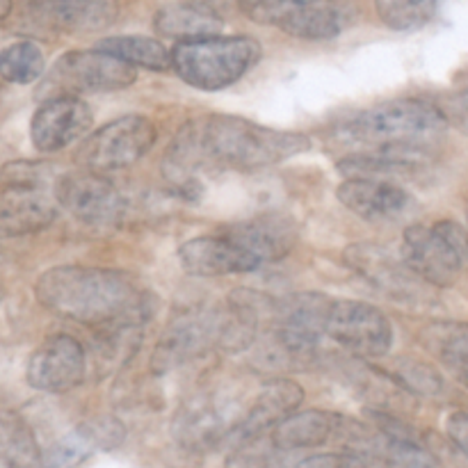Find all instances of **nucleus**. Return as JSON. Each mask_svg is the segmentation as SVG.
I'll use <instances>...</instances> for the list:
<instances>
[{
  "instance_id": "473e14b6",
  "label": "nucleus",
  "mask_w": 468,
  "mask_h": 468,
  "mask_svg": "<svg viewBox=\"0 0 468 468\" xmlns=\"http://www.w3.org/2000/svg\"><path fill=\"white\" fill-rule=\"evenodd\" d=\"M48 178V169L41 163L30 160H14L0 167V187H14V190H44Z\"/></svg>"
},
{
  "instance_id": "9d476101",
  "label": "nucleus",
  "mask_w": 468,
  "mask_h": 468,
  "mask_svg": "<svg viewBox=\"0 0 468 468\" xmlns=\"http://www.w3.org/2000/svg\"><path fill=\"white\" fill-rule=\"evenodd\" d=\"M208 350H218V306L183 311L155 343L149 368L154 375H167Z\"/></svg>"
},
{
  "instance_id": "58836bf2",
  "label": "nucleus",
  "mask_w": 468,
  "mask_h": 468,
  "mask_svg": "<svg viewBox=\"0 0 468 468\" xmlns=\"http://www.w3.org/2000/svg\"><path fill=\"white\" fill-rule=\"evenodd\" d=\"M35 468H39V464H37V466H35Z\"/></svg>"
},
{
  "instance_id": "cd10ccee",
  "label": "nucleus",
  "mask_w": 468,
  "mask_h": 468,
  "mask_svg": "<svg viewBox=\"0 0 468 468\" xmlns=\"http://www.w3.org/2000/svg\"><path fill=\"white\" fill-rule=\"evenodd\" d=\"M96 48L114 55V58L135 69H149V71H167V69H172V50L165 48L163 41L151 39V37H108V39H101Z\"/></svg>"
},
{
  "instance_id": "1a4fd4ad",
  "label": "nucleus",
  "mask_w": 468,
  "mask_h": 468,
  "mask_svg": "<svg viewBox=\"0 0 468 468\" xmlns=\"http://www.w3.org/2000/svg\"><path fill=\"white\" fill-rule=\"evenodd\" d=\"M158 140L154 122L142 114H126L87 137L78 160L85 169L99 174L122 172L144 158Z\"/></svg>"
},
{
  "instance_id": "ddd939ff",
  "label": "nucleus",
  "mask_w": 468,
  "mask_h": 468,
  "mask_svg": "<svg viewBox=\"0 0 468 468\" xmlns=\"http://www.w3.org/2000/svg\"><path fill=\"white\" fill-rule=\"evenodd\" d=\"M55 201L87 227H112L122 219L123 197L99 172L64 174L55 181Z\"/></svg>"
},
{
  "instance_id": "f03ea898",
  "label": "nucleus",
  "mask_w": 468,
  "mask_h": 468,
  "mask_svg": "<svg viewBox=\"0 0 468 468\" xmlns=\"http://www.w3.org/2000/svg\"><path fill=\"white\" fill-rule=\"evenodd\" d=\"M35 295L50 314L94 329L146 324L154 315L149 291L119 270L82 265L50 268L37 279Z\"/></svg>"
},
{
  "instance_id": "4be33fe9",
  "label": "nucleus",
  "mask_w": 468,
  "mask_h": 468,
  "mask_svg": "<svg viewBox=\"0 0 468 468\" xmlns=\"http://www.w3.org/2000/svg\"><path fill=\"white\" fill-rule=\"evenodd\" d=\"M222 233L251 251L263 265L286 259L297 240L295 224L283 215H254L231 224Z\"/></svg>"
},
{
  "instance_id": "c85d7f7f",
  "label": "nucleus",
  "mask_w": 468,
  "mask_h": 468,
  "mask_svg": "<svg viewBox=\"0 0 468 468\" xmlns=\"http://www.w3.org/2000/svg\"><path fill=\"white\" fill-rule=\"evenodd\" d=\"M46 73L44 50L30 39L14 41L0 50V78L14 85H30Z\"/></svg>"
},
{
  "instance_id": "0eeeda50",
  "label": "nucleus",
  "mask_w": 468,
  "mask_h": 468,
  "mask_svg": "<svg viewBox=\"0 0 468 468\" xmlns=\"http://www.w3.org/2000/svg\"><path fill=\"white\" fill-rule=\"evenodd\" d=\"M400 256L425 283L448 288L457 282L468 261V231L451 219L434 227L414 224L402 236Z\"/></svg>"
},
{
  "instance_id": "6e6552de",
  "label": "nucleus",
  "mask_w": 468,
  "mask_h": 468,
  "mask_svg": "<svg viewBox=\"0 0 468 468\" xmlns=\"http://www.w3.org/2000/svg\"><path fill=\"white\" fill-rule=\"evenodd\" d=\"M135 78V67L122 62L105 50H69L48 69L41 80L39 96L46 101L53 96L117 91L131 87Z\"/></svg>"
},
{
  "instance_id": "423d86ee",
  "label": "nucleus",
  "mask_w": 468,
  "mask_h": 468,
  "mask_svg": "<svg viewBox=\"0 0 468 468\" xmlns=\"http://www.w3.org/2000/svg\"><path fill=\"white\" fill-rule=\"evenodd\" d=\"M251 21L300 39H334L355 23V0H240Z\"/></svg>"
},
{
  "instance_id": "4c0bfd02",
  "label": "nucleus",
  "mask_w": 468,
  "mask_h": 468,
  "mask_svg": "<svg viewBox=\"0 0 468 468\" xmlns=\"http://www.w3.org/2000/svg\"><path fill=\"white\" fill-rule=\"evenodd\" d=\"M12 0H0V21H5L12 14Z\"/></svg>"
},
{
  "instance_id": "aec40b11",
  "label": "nucleus",
  "mask_w": 468,
  "mask_h": 468,
  "mask_svg": "<svg viewBox=\"0 0 468 468\" xmlns=\"http://www.w3.org/2000/svg\"><path fill=\"white\" fill-rule=\"evenodd\" d=\"M336 197L347 210L368 222L396 219L411 206L410 192L388 178H347L338 186Z\"/></svg>"
},
{
  "instance_id": "20e7f679",
  "label": "nucleus",
  "mask_w": 468,
  "mask_h": 468,
  "mask_svg": "<svg viewBox=\"0 0 468 468\" xmlns=\"http://www.w3.org/2000/svg\"><path fill=\"white\" fill-rule=\"evenodd\" d=\"M334 302L320 292H295L274 302V329L261 347L259 361L268 368H306L318 356L320 338L327 334Z\"/></svg>"
},
{
  "instance_id": "dca6fc26",
  "label": "nucleus",
  "mask_w": 468,
  "mask_h": 468,
  "mask_svg": "<svg viewBox=\"0 0 468 468\" xmlns=\"http://www.w3.org/2000/svg\"><path fill=\"white\" fill-rule=\"evenodd\" d=\"M27 18L44 30L90 35L119 18V0H30Z\"/></svg>"
},
{
  "instance_id": "4468645a",
  "label": "nucleus",
  "mask_w": 468,
  "mask_h": 468,
  "mask_svg": "<svg viewBox=\"0 0 468 468\" xmlns=\"http://www.w3.org/2000/svg\"><path fill=\"white\" fill-rule=\"evenodd\" d=\"M87 352L69 334L50 336L30 355L26 379L35 391L67 393L85 382Z\"/></svg>"
},
{
  "instance_id": "f8f14e48",
  "label": "nucleus",
  "mask_w": 468,
  "mask_h": 468,
  "mask_svg": "<svg viewBox=\"0 0 468 468\" xmlns=\"http://www.w3.org/2000/svg\"><path fill=\"white\" fill-rule=\"evenodd\" d=\"M343 261L366 283L378 288L387 297L405 304H414L425 297L423 279L405 263L402 256L391 254L375 242H356L343 251Z\"/></svg>"
},
{
  "instance_id": "2eb2a0df",
  "label": "nucleus",
  "mask_w": 468,
  "mask_h": 468,
  "mask_svg": "<svg viewBox=\"0 0 468 468\" xmlns=\"http://www.w3.org/2000/svg\"><path fill=\"white\" fill-rule=\"evenodd\" d=\"M91 128V110L78 96H53L37 108L30 140L41 154H58L82 140Z\"/></svg>"
},
{
  "instance_id": "7ed1b4c3",
  "label": "nucleus",
  "mask_w": 468,
  "mask_h": 468,
  "mask_svg": "<svg viewBox=\"0 0 468 468\" xmlns=\"http://www.w3.org/2000/svg\"><path fill=\"white\" fill-rule=\"evenodd\" d=\"M448 117L437 105L419 99L391 101L364 110L336 128L341 144L361 146L370 154L402 155L420 163L443 140Z\"/></svg>"
},
{
  "instance_id": "2f4dec72",
  "label": "nucleus",
  "mask_w": 468,
  "mask_h": 468,
  "mask_svg": "<svg viewBox=\"0 0 468 468\" xmlns=\"http://www.w3.org/2000/svg\"><path fill=\"white\" fill-rule=\"evenodd\" d=\"M297 468H388L387 462L378 455L375 451L366 448V451H352V448H343L338 452H329V455H314L302 460Z\"/></svg>"
},
{
  "instance_id": "72a5a7b5",
  "label": "nucleus",
  "mask_w": 468,
  "mask_h": 468,
  "mask_svg": "<svg viewBox=\"0 0 468 468\" xmlns=\"http://www.w3.org/2000/svg\"><path fill=\"white\" fill-rule=\"evenodd\" d=\"M393 378L398 379V384H402L407 391L416 393V396H434V393L441 391V378L437 375V370L423 364L402 366Z\"/></svg>"
},
{
  "instance_id": "5701e85b",
  "label": "nucleus",
  "mask_w": 468,
  "mask_h": 468,
  "mask_svg": "<svg viewBox=\"0 0 468 468\" xmlns=\"http://www.w3.org/2000/svg\"><path fill=\"white\" fill-rule=\"evenodd\" d=\"M58 206L44 190L0 187V238H23L44 231L58 219Z\"/></svg>"
},
{
  "instance_id": "c9c22d12",
  "label": "nucleus",
  "mask_w": 468,
  "mask_h": 468,
  "mask_svg": "<svg viewBox=\"0 0 468 468\" xmlns=\"http://www.w3.org/2000/svg\"><path fill=\"white\" fill-rule=\"evenodd\" d=\"M446 117L448 122L455 123L464 135H468V90L462 91V94H457L455 99L451 101Z\"/></svg>"
},
{
  "instance_id": "393cba45",
  "label": "nucleus",
  "mask_w": 468,
  "mask_h": 468,
  "mask_svg": "<svg viewBox=\"0 0 468 468\" xmlns=\"http://www.w3.org/2000/svg\"><path fill=\"white\" fill-rule=\"evenodd\" d=\"M423 346L441 361L443 368L468 388V324L437 323L430 324L423 334Z\"/></svg>"
},
{
  "instance_id": "bb28decb",
  "label": "nucleus",
  "mask_w": 468,
  "mask_h": 468,
  "mask_svg": "<svg viewBox=\"0 0 468 468\" xmlns=\"http://www.w3.org/2000/svg\"><path fill=\"white\" fill-rule=\"evenodd\" d=\"M41 452L27 420L16 411L0 410V468H35Z\"/></svg>"
},
{
  "instance_id": "b1692460",
  "label": "nucleus",
  "mask_w": 468,
  "mask_h": 468,
  "mask_svg": "<svg viewBox=\"0 0 468 468\" xmlns=\"http://www.w3.org/2000/svg\"><path fill=\"white\" fill-rule=\"evenodd\" d=\"M347 416L334 414V411L309 410L295 411L286 420L272 430V439L288 452L304 451V448H320L327 443H343L347 428H350Z\"/></svg>"
},
{
  "instance_id": "a211bd4d",
  "label": "nucleus",
  "mask_w": 468,
  "mask_h": 468,
  "mask_svg": "<svg viewBox=\"0 0 468 468\" xmlns=\"http://www.w3.org/2000/svg\"><path fill=\"white\" fill-rule=\"evenodd\" d=\"M126 441V428L112 416H99L80 423L41 452L39 468H78L96 452H108Z\"/></svg>"
},
{
  "instance_id": "f257e3e1",
  "label": "nucleus",
  "mask_w": 468,
  "mask_h": 468,
  "mask_svg": "<svg viewBox=\"0 0 468 468\" xmlns=\"http://www.w3.org/2000/svg\"><path fill=\"white\" fill-rule=\"evenodd\" d=\"M311 149L302 133L277 131L233 114H206L192 119L169 146L165 174L178 192L195 186L197 169H238L251 172L300 155Z\"/></svg>"
},
{
  "instance_id": "6ab92c4d",
  "label": "nucleus",
  "mask_w": 468,
  "mask_h": 468,
  "mask_svg": "<svg viewBox=\"0 0 468 468\" xmlns=\"http://www.w3.org/2000/svg\"><path fill=\"white\" fill-rule=\"evenodd\" d=\"M178 261L183 270L195 277H227V274L256 272L263 268L259 259L238 245L227 233L199 236L178 247Z\"/></svg>"
},
{
  "instance_id": "f3484780",
  "label": "nucleus",
  "mask_w": 468,
  "mask_h": 468,
  "mask_svg": "<svg viewBox=\"0 0 468 468\" xmlns=\"http://www.w3.org/2000/svg\"><path fill=\"white\" fill-rule=\"evenodd\" d=\"M240 419L215 396H197L176 411L172 423L174 439L190 451H210L231 441Z\"/></svg>"
},
{
  "instance_id": "e433bc0d",
  "label": "nucleus",
  "mask_w": 468,
  "mask_h": 468,
  "mask_svg": "<svg viewBox=\"0 0 468 468\" xmlns=\"http://www.w3.org/2000/svg\"><path fill=\"white\" fill-rule=\"evenodd\" d=\"M183 3H190V5H197V7L201 9H208V12H215L222 16L224 12H227L229 7H231L236 0H183Z\"/></svg>"
},
{
  "instance_id": "c756f323",
  "label": "nucleus",
  "mask_w": 468,
  "mask_h": 468,
  "mask_svg": "<svg viewBox=\"0 0 468 468\" xmlns=\"http://www.w3.org/2000/svg\"><path fill=\"white\" fill-rule=\"evenodd\" d=\"M443 0H375V9L391 30L411 32L428 26L441 9Z\"/></svg>"
},
{
  "instance_id": "a878e982",
  "label": "nucleus",
  "mask_w": 468,
  "mask_h": 468,
  "mask_svg": "<svg viewBox=\"0 0 468 468\" xmlns=\"http://www.w3.org/2000/svg\"><path fill=\"white\" fill-rule=\"evenodd\" d=\"M155 30L178 41L201 39L222 30V16L181 0L178 5H169L155 14Z\"/></svg>"
},
{
  "instance_id": "7c9ffc66",
  "label": "nucleus",
  "mask_w": 468,
  "mask_h": 468,
  "mask_svg": "<svg viewBox=\"0 0 468 468\" xmlns=\"http://www.w3.org/2000/svg\"><path fill=\"white\" fill-rule=\"evenodd\" d=\"M224 468H288V451L274 441L272 434H261L236 443Z\"/></svg>"
},
{
  "instance_id": "9b49d317",
  "label": "nucleus",
  "mask_w": 468,
  "mask_h": 468,
  "mask_svg": "<svg viewBox=\"0 0 468 468\" xmlns=\"http://www.w3.org/2000/svg\"><path fill=\"white\" fill-rule=\"evenodd\" d=\"M327 336L361 359H379L391 350L393 327L378 306L343 300L329 309Z\"/></svg>"
},
{
  "instance_id": "f704fd0d",
  "label": "nucleus",
  "mask_w": 468,
  "mask_h": 468,
  "mask_svg": "<svg viewBox=\"0 0 468 468\" xmlns=\"http://www.w3.org/2000/svg\"><path fill=\"white\" fill-rule=\"evenodd\" d=\"M446 432L448 437H451V441L468 457V414L466 411H455V414L448 416Z\"/></svg>"
},
{
  "instance_id": "412c9836",
  "label": "nucleus",
  "mask_w": 468,
  "mask_h": 468,
  "mask_svg": "<svg viewBox=\"0 0 468 468\" xmlns=\"http://www.w3.org/2000/svg\"><path fill=\"white\" fill-rule=\"evenodd\" d=\"M302 402H304V388L300 384L292 379H272L261 388L250 410L242 414L240 423L231 434V443L236 446L247 439L270 434L282 420L295 414Z\"/></svg>"
},
{
  "instance_id": "39448f33",
  "label": "nucleus",
  "mask_w": 468,
  "mask_h": 468,
  "mask_svg": "<svg viewBox=\"0 0 468 468\" xmlns=\"http://www.w3.org/2000/svg\"><path fill=\"white\" fill-rule=\"evenodd\" d=\"M261 58V44L251 37H201L178 41L172 48V69L201 91H219L240 80Z\"/></svg>"
}]
</instances>
